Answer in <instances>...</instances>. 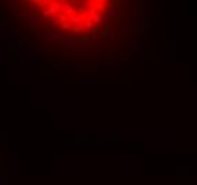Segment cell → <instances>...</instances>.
<instances>
[{
    "label": "cell",
    "instance_id": "6",
    "mask_svg": "<svg viewBox=\"0 0 197 185\" xmlns=\"http://www.w3.org/2000/svg\"><path fill=\"white\" fill-rule=\"evenodd\" d=\"M61 29H64V30H68V29H71V26H69L67 22H64V23H61Z\"/></svg>",
    "mask_w": 197,
    "mask_h": 185
},
{
    "label": "cell",
    "instance_id": "3",
    "mask_svg": "<svg viewBox=\"0 0 197 185\" xmlns=\"http://www.w3.org/2000/svg\"><path fill=\"white\" fill-rule=\"evenodd\" d=\"M102 20H104V13L98 11V13H96V16H95V19H94V22H95V24H101Z\"/></svg>",
    "mask_w": 197,
    "mask_h": 185
},
{
    "label": "cell",
    "instance_id": "7",
    "mask_svg": "<svg viewBox=\"0 0 197 185\" xmlns=\"http://www.w3.org/2000/svg\"><path fill=\"white\" fill-rule=\"evenodd\" d=\"M98 3H99V5H108V3H109V0H98Z\"/></svg>",
    "mask_w": 197,
    "mask_h": 185
},
{
    "label": "cell",
    "instance_id": "5",
    "mask_svg": "<svg viewBox=\"0 0 197 185\" xmlns=\"http://www.w3.org/2000/svg\"><path fill=\"white\" fill-rule=\"evenodd\" d=\"M28 20H30V23L34 26V24H37V23H38V17H30Z\"/></svg>",
    "mask_w": 197,
    "mask_h": 185
},
{
    "label": "cell",
    "instance_id": "4",
    "mask_svg": "<svg viewBox=\"0 0 197 185\" xmlns=\"http://www.w3.org/2000/svg\"><path fill=\"white\" fill-rule=\"evenodd\" d=\"M71 3H72V6H74L75 9H80L81 6L84 5V0H72Z\"/></svg>",
    "mask_w": 197,
    "mask_h": 185
},
{
    "label": "cell",
    "instance_id": "1",
    "mask_svg": "<svg viewBox=\"0 0 197 185\" xmlns=\"http://www.w3.org/2000/svg\"><path fill=\"white\" fill-rule=\"evenodd\" d=\"M63 13H64L65 16H72V14H77V11H75V7L72 6V3H69V2H65L63 3Z\"/></svg>",
    "mask_w": 197,
    "mask_h": 185
},
{
    "label": "cell",
    "instance_id": "8",
    "mask_svg": "<svg viewBox=\"0 0 197 185\" xmlns=\"http://www.w3.org/2000/svg\"><path fill=\"white\" fill-rule=\"evenodd\" d=\"M51 2H57V0H51Z\"/></svg>",
    "mask_w": 197,
    "mask_h": 185
},
{
    "label": "cell",
    "instance_id": "2",
    "mask_svg": "<svg viewBox=\"0 0 197 185\" xmlns=\"http://www.w3.org/2000/svg\"><path fill=\"white\" fill-rule=\"evenodd\" d=\"M85 29H87V32H92L94 29H95V22L92 20V19H87L85 20Z\"/></svg>",
    "mask_w": 197,
    "mask_h": 185
}]
</instances>
